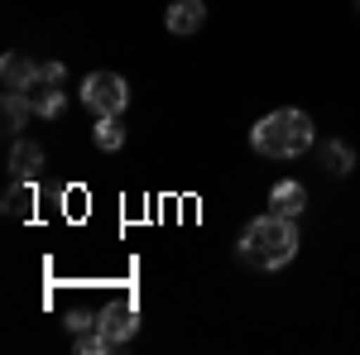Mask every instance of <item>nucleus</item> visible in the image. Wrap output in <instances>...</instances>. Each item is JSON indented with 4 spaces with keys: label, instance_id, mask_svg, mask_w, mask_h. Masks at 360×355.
I'll return each mask as SVG.
<instances>
[{
    "label": "nucleus",
    "instance_id": "obj_9",
    "mask_svg": "<svg viewBox=\"0 0 360 355\" xmlns=\"http://www.w3.org/2000/svg\"><path fill=\"white\" fill-rule=\"evenodd\" d=\"M63 86L53 82H39V86H29V106H34V115H44V120H53V115H63Z\"/></svg>",
    "mask_w": 360,
    "mask_h": 355
},
{
    "label": "nucleus",
    "instance_id": "obj_16",
    "mask_svg": "<svg viewBox=\"0 0 360 355\" xmlns=\"http://www.w3.org/2000/svg\"><path fill=\"white\" fill-rule=\"evenodd\" d=\"M356 10H360V0H356Z\"/></svg>",
    "mask_w": 360,
    "mask_h": 355
},
{
    "label": "nucleus",
    "instance_id": "obj_6",
    "mask_svg": "<svg viewBox=\"0 0 360 355\" xmlns=\"http://www.w3.org/2000/svg\"><path fill=\"white\" fill-rule=\"evenodd\" d=\"M164 25H168V34H178V39H183V34H197V29L207 25V5H202V0H173Z\"/></svg>",
    "mask_w": 360,
    "mask_h": 355
},
{
    "label": "nucleus",
    "instance_id": "obj_14",
    "mask_svg": "<svg viewBox=\"0 0 360 355\" xmlns=\"http://www.w3.org/2000/svg\"><path fill=\"white\" fill-rule=\"evenodd\" d=\"M96 327V317H86V312H72V317H68V331H72V336H82V331H91Z\"/></svg>",
    "mask_w": 360,
    "mask_h": 355
},
{
    "label": "nucleus",
    "instance_id": "obj_5",
    "mask_svg": "<svg viewBox=\"0 0 360 355\" xmlns=\"http://www.w3.org/2000/svg\"><path fill=\"white\" fill-rule=\"evenodd\" d=\"M96 327L111 336V346H125L130 336H135V327H139V312H135V302H111L101 317H96Z\"/></svg>",
    "mask_w": 360,
    "mask_h": 355
},
{
    "label": "nucleus",
    "instance_id": "obj_1",
    "mask_svg": "<svg viewBox=\"0 0 360 355\" xmlns=\"http://www.w3.org/2000/svg\"><path fill=\"white\" fill-rule=\"evenodd\" d=\"M312 115L298 106H283V110H269L255 130H250V144H255V154H264V159H298L312 149Z\"/></svg>",
    "mask_w": 360,
    "mask_h": 355
},
{
    "label": "nucleus",
    "instance_id": "obj_3",
    "mask_svg": "<svg viewBox=\"0 0 360 355\" xmlns=\"http://www.w3.org/2000/svg\"><path fill=\"white\" fill-rule=\"evenodd\" d=\"M82 101L96 110V115H120L125 101H130V86H125L120 72H91L82 82Z\"/></svg>",
    "mask_w": 360,
    "mask_h": 355
},
{
    "label": "nucleus",
    "instance_id": "obj_12",
    "mask_svg": "<svg viewBox=\"0 0 360 355\" xmlns=\"http://www.w3.org/2000/svg\"><path fill=\"white\" fill-rule=\"evenodd\" d=\"M322 164H327V173L346 178V173L356 168V149H351L346 139H332V144H322Z\"/></svg>",
    "mask_w": 360,
    "mask_h": 355
},
{
    "label": "nucleus",
    "instance_id": "obj_11",
    "mask_svg": "<svg viewBox=\"0 0 360 355\" xmlns=\"http://www.w3.org/2000/svg\"><path fill=\"white\" fill-rule=\"evenodd\" d=\"M34 115V106H29V91H5V130L20 139V130H25V120Z\"/></svg>",
    "mask_w": 360,
    "mask_h": 355
},
{
    "label": "nucleus",
    "instance_id": "obj_8",
    "mask_svg": "<svg viewBox=\"0 0 360 355\" xmlns=\"http://www.w3.org/2000/svg\"><path fill=\"white\" fill-rule=\"evenodd\" d=\"M39 168H44V149L29 144V139H15V144H10V173H15V178H34Z\"/></svg>",
    "mask_w": 360,
    "mask_h": 355
},
{
    "label": "nucleus",
    "instance_id": "obj_2",
    "mask_svg": "<svg viewBox=\"0 0 360 355\" xmlns=\"http://www.w3.org/2000/svg\"><path fill=\"white\" fill-rule=\"evenodd\" d=\"M298 254V221L293 217H259L245 226L240 235V259L255 269H283L288 259Z\"/></svg>",
    "mask_w": 360,
    "mask_h": 355
},
{
    "label": "nucleus",
    "instance_id": "obj_4",
    "mask_svg": "<svg viewBox=\"0 0 360 355\" xmlns=\"http://www.w3.org/2000/svg\"><path fill=\"white\" fill-rule=\"evenodd\" d=\"M0 77H5V91H29V86L44 82V63H34L25 53H5L0 58Z\"/></svg>",
    "mask_w": 360,
    "mask_h": 355
},
{
    "label": "nucleus",
    "instance_id": "obj_13",
    "mask_svg": "<svg viewBox=\"0 0 360 355\" xmlns=\"http://www.w3.org/2000/svg\"><path fill=\"white\" fill-rule=\"evenodd\" d=\"M91 139H96V149L115 154V149L125 144V125H120V115H96V130H91Z\"/></svg>",
    "mask_w": 360,
    "mask_h": 355
},
{
    "label": "nucleus",
    "instance_id": "obj_7",
    "mask_svg": "<svg viewBox=\"0 0 360 355\" xmlns=\"http://www.w3.org/2000/svg\"><path fill=\"white\" fill-rule=\"evenodd\" d=\"M303 207H307V188L303 183H293V178H283V183H274V192H269V212L274 217H303Z\"/></svg>",
    "mask_w": 360,
    "mask_h": 355
},
{
    "label": "nucleus",
    "instance_id": "obj_10",
    "mask_svg": "<svg viewBox=\"0 0 360 355\" xmlns=\"http://www.w3.org/2000/svg\"><path fill=\"white\" fill-rule=\"evenodd\" d=\"M34 202H39L34 183H29V178H15V183H10V192H5V217L25 221L29 212H34Z\"/></svg>",
    "mask_w": 360,
    "mask_h": 355
},
{
    "label": "nucleus",
    "instance_id": "obj_15",
    "mask_svg": "<svg viewBox=\"0 0 360 355\" xmlns=\"http://www.w3.org/2000/svg\"><path fill=\"white\" fill-rule=\"evenodd\" d=\"M44 82L63 86V82H68V67H63V63H44Z\"/></svg>",
    "mask_w": 360,
    "mask_h": 355
}]
</instances>
